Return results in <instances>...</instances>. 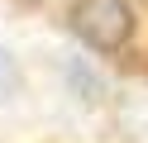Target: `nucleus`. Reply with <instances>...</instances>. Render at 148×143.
<instances>
[{
  "instance_id": "2",
  "label": "nucleus",
  "mask_w": 148,
  "mask_h": 143,
  "mask_svg": "<svg viewBox=\"0 0 148 143\" xmlns=\"http://www.w3.org/2000/svg\"><path fill=\"white\" fill-rule=\"evenodd\" d=\"M14 86V62H10V53H0V95Z\"/></svg>"
},
{
  "instance_id": "1",
  "label": "nucleus",
  "mask_w": 148,
  "mask_h": 143,
  "mask_svg": "<svg viewBox=\"0 0 148 143\" xmlns=\"http://www.w3.org/2000/svg\"><path fill=\"white\" fill-rule=\"evenodd\" d=\"M72 29L96 53H119L134 34V10L124 0H81L72 10Z\"/></svg>"
}]
</instances>
